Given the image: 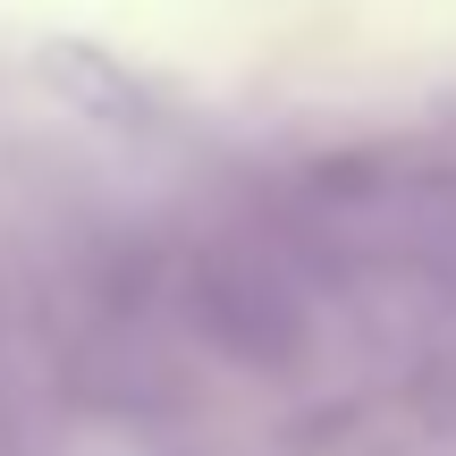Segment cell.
<instances>
[{"label":"cell","mask_w":456,"mask_h":456,"mask_svg":"<svg viewBox=\"0 0 456 456\" xmlns=\"http://www.w3.org/2000/svg\"><path fill=\"white\" fill-rule=\"evenodd\" d=\"M178 313L237 372H296L313 355V279L271 237H203L178 271Z\"/></svg>","instance_id":"1"}]
</instances>
